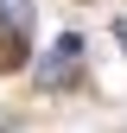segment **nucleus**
Segmentation results:
<instances>
[{
	"label": "nucleus",
	"instance_id": "f257e3e1",
	"mask_svg": "<svg viewBox=\"0 0 127 133\" xmlns=\"http://www.w3.org/2000/svg\"><path fill=\"white\" fill-rule=\"evenodd\" d=\"M76 70H83V38H76V32H63L51 51L38 57V82H45V89H70Z\"/></svg>",
	"mask_w": 127,
	"mask_h": 133
},
{
	"label": "nucleus",
	"instance_id": "f03ea898",
	"mask_svg": "<svg viewBox=\"0 0 127 133\" xmlns=\"http://www.w3.org/2000/svg\"><path fill=\"white\" fill-rule=\"evenodd\" d=\"M26 32H32V6H26V0H0V38H7L13 57L26 51Z\"/></svg>",
	"mask_w": 127,
	"mask_h": 133
},
{
	"label": "nucleus",
	"instance_id": "7ed1b4c3",
	"mask_svg": "<svg viewBox=\"0 0 127 133\" xmlns=\"http://www.w3.org/2000/svg\"><path fill=\"white\" fill-rule=\"evenodd\" d=\"M115 32H121V44H127V19H121V25H115Z\"/></svg>",
	"mask_w": 127,
	"mask_h": 133
}]
</instances>
